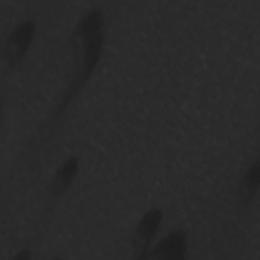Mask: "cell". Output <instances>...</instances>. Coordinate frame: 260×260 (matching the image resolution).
<instances>
[{
  "label": "cell",
  "mask_w": 260,
  "mask_h": 260,
  "mask_svg": "<svg viewBox=\"0 0 260 260\" xmlns=\"http://www.w3.org/2000/svg\"><path fill=\"white\" fill-rule=\"evenodd\" d=\"M29 257H30L29 252H28L27 250H23L22 252H20L19 255L15 256V259H21V260H23V259H28Z\"/></svg>",
  "instance_id": "52a82bcc"
},
{
  "label": "cell",
  "mask_w": 260,
  "mask_h": 260,
  "mask_svg": "<svg viewBox=\"0 0 260 260\" xmlns=\"http://www.w3.org/2000/svg\"><path fill=\"white\" fill-rule=\"evenodd\" d=\"M260 181V166L258 159L253 161L244 173L239 186V194L243 202L253 200L256 196Z\"/></svg>",
  "instance_id": "8992f818"
},
{
  "label": "cell",
  "mask_w": 260,
  "mask_h": 260,
  "mask_svg": "<svg viewBox=\"0 0 260 260\" xmlns=\"http://www.w3.org/2000/svg\"><path fill=\"white\" fill-rule=\"evenodd\" d=\"M104 26L105 15L99 8L88 10L76 23L73 37L80 50L79 61L64 94L52 114V119H57L63 113L90 78L103 54Z\"/></svg>",
  "instance_id": "6da1fadb"
},
{
  "label": "cell",
  "mask_w": 260,
  "mask_h": 260,
  "mask_svg": "<svg viewBox=\"0 0 260 260\" xmlns=\"http://www.w3.org/2000/svg\"><path fill=\"white\" fill-rule=\"evenodd\" d=\"M79 169V158L71 155L65 159L55 172L51 183V194L59 196L66 192V190L73 183Z\"/></svg>",
  "instance_id": "5b68a950"
},
{
  "label": "cell",
  "mask_w": 260,
  "mask_h": 260,
  "mask_svg": "<svg viewBox=\"0 0 260 260\" xmlns=\"http://www.w3.org/2000/svg\"><path fill=\"white\" fill-rule=\"evenodd\" d=\"M162 217L164 213L159 208H151L140 217L131 239L136 259H146L150 245L159 231Z\"/></svg>",
  "instance_id": "3957f363"
},
{
  "label": "cell",
  "mask_w": 260,
  "mask_h": 260,
  "mask_svg": "<svg viewBox=\"0 0 260 260\" xmlns=\"http://www.w3.org/2000/svg\"><path fill=\"white\" fill-rule=\"evenodd\" d=\"M36 34V21L26 18L18 22L9 32L3 46V60L8 69L15 68L30 48Z\"/></svg>",
  "instance_id": "7a4b0ae2"
},
{
  "label": "cell",
  "mask_w": 260,
  "mask_h": 260,
  "mask_svg": "<svg viewBox=\"0 0 260 260\" xmlns=\"http://www.w3.org/2000/svg\"><path fill=\"white\" fill-rule=\"evenodd\" d=\"M187 253V233L182 229H177L166 235L146 258L154 259H178L184 260Z\"/></svg>",
  "instance_id": "277c9868"
}]
</instances>
